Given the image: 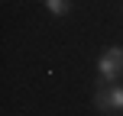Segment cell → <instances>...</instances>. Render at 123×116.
<instances>
[{
  "mask_svg": "<svg viewBox=\"0 0 123 116\" xmlns=\"http://www.w3.org/2000/svg\"><path fill=\"white\" fill-rule=\"evenodd\" d=\"M100 77L104 81H117V74L123 71V49H107L100 55Z\"/></svg>",
  "mask_w": 123,
  "mask_h": 116,
  "instance_id": "cell-1",
  "label": "cell"
},
{
  "mask_svg": "<svg viewBox=\"0 0 123 116\" xmlns=\"http://www.w3.org/2000/svg\"><path fill=\"white\" fill-rule=\"evenodd\" d=\"M94 103H97V110H123V87H110V90H97Z\"/></svg>",
  "mask_w": 123,
  "mask_h": 116,
  "instance_id": "cell-2",
  "label": "cell"
},
{
  "mask_svg": "<svg viewBox=\"0 0 123 116\" xmlns=\"http://www.w3.org/2000/svg\"><path fill=\"white\" fill-rule=\"evenodd\" d=\"M45 6H49L55 16H65V13L71 10V3H68V0H45Z\"/></svg>",
  "mask_w": 123,
  "mask_h": 116,
  "instance_id": "cell-3",
  "label": "cell"
}]
</instances>
